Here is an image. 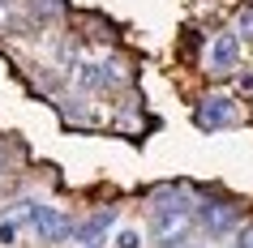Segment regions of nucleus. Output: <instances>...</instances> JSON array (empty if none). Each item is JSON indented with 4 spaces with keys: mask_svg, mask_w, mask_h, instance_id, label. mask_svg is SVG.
<instances>
[{
    "mask_svg": "<svg viewBox=\"0 0 253 248\" xmlns=\"http://www.w3.org/2000/svg\"><path fill=\"white\" fill-rule=\"evenodd\" d=\"M22 231H26V222L0 218V248H17V244H22Z\"/></svg>",
    "mask_w": 253,
    "mask_h": 248,
    "instance_id": "nucleus-10",
    "label": "nucleus"
},
{
    "mask_svg": "<svg viewBox=\"0 0 253 248\" xmlns=\"http://www.w3.org/2000/svg\"><path fill=\"white\" fill-rule=\"evenodd\" d=\"M35 235H39L43 244H65V240H73V222H69V214H60L56 206H47L43 201L39 206V214H35Z\"/></svg>",
    "mask_w": 253,
    "mask_h": 248,
    "instance_id": "nucleus-5",
    "label": "nucleus"
},
{
    "mask_svg": "<svg viewBox=\"0 0 253 248\" xmlns=\"http://www.w3.org/2000/svg\"><path fill=\"white\" fill-rule=\"evenodd\" d=\"M22 9H26L30 22H39V26H47V22H65V0H22Z\"/></svg>",
    "mask_w": 253,
    "mask_h": 248,
    "instance_id": "nucleus-7",
    "label": "nucleus"
},
{
    "mask_svg": "<svg viewBox=\"0 0 253 248\" xmlns=\"http://www.w3.org/2000/svg\"><path fill=\"white\" fill-rule=\"evenodd\" d=\"M236 218H240V210L227 197H206V201H198V214H193V222L206 235H232L236 231Z\"/></svg>",
    "mask_w": 253,
    "mask_h": 248,
    "instance_id": "nucleus-3",
    "label": "nucleus"
},
{
    "mask_svg": "<svg viewBox=\"0 0 253 248\" xmlns=\"http://www.w3.org/2000/svg\"><path fill=\"white\" fill-rule=\"evenodd\" d=\"M112 227H116V210H94L90 218L73 231V240H78L82 248H99V244L107 240V231H112Z\"/></svg>",
    "mask_w": 253,
    "mask_h": 248,
    "instance_id": "nucleus-6",
    "label": "nucleus"
},
{
    "mask_svg": "<svg viewBox=\"0 0 253 248\" xmlns=\"http://www.w3.org/2000/svg\"><path fill=\"white\" fill-rule=\"evenodd\" d=\"M116 248H142V231H137V227H120L116 231Z\"/></svg>",
    "mask_w": 253,
    "mask_h": 248,
    "instance_id": "nucleus-12",
    "label": "nucleus"
},
{
    "mask_svg": "<svg viewBox=\"0 0 253 248\" xmlns=\"http://www.w3.org/2000/svg\"><path fill=\"white\" fill-rule=\"evenodd\" d=\"M120 81H129V60L125 56H107L103 60V86H120Z\"/></svg>",
    "mask_w": 253,
    "mask_h": 248,
    "instance_id": "nucleus-9",
    "label": "nucleus"
},
{
    "mask_svg": "<svg viewBox=\"0 0 253 248\" xmlns=\"http://www.w3.org/2000/svg\"><path fill=\"white\" fill-rule=\"evenodd\" d=\"M236 35L253 43V4H249V9H240V17H236Z\"/></svg>",
    "mask_w": 253,
    "mask_h": 248,
    "instance_id": "nucleus-13",
    "label": "nucleus"
},
{
    "mask_svg": "<svg viewBox=\"0 0 253 248\" xmlns=\"http://www.w3.org/2000/svg\"><path fill=\"white\" fill-rule=\"evenodd\" d=\"M73 86H78V90H99V86H103V65L78 60V65H73Z\"/></svg>",
    "mask_w": 253,
    "mask_h": 248,
    "instance_id": "nucleus-8",
    "label": "nucleus"
},
{
    "mask_svg": "<svg viewBox=\"0 0 253 248\" xmlns=\"http://www.w3.org/2000/svg\"><path fill=\"white\" fill-rule=\"evenodd\" d=\"M236 65H240V35L219 30L206 47V69L211 73H236Z\"/></svg>",
    "mask_w": 253,
    "mask_h": 248,
    "instance_id": "nucleus-4",
    "label": "nucleus"
},
{
    "mask_svg": "<svg viewBox=\"0 0 253 248\" xmlns=\"http://www.w3.org/2000/svg\"><path fill=\"white\" fill-rule=\"evenodd\" d=\"M240 90H253V77H240Z\"/></svg>",
    "mask_w": 253,
    "mask_h": 248,
    "instance_id": "nucleus-17",
    "label": "nucleus"
},
{
    "mask_svg": "<svg viewBox=\"0 0 253 248\" xmlns=\"http://www.w3.org/2000/svg\"><path fill=\"white\" fill-rule=\"evenodd\" d=\"M236 120H240V107H236V99H227V94H206V99H198V107H193V124H198L202 133L232 129Z\"/></svg>",
    "mask_w": 253,
    "mask_h": 248,
    "instance_id": "nucleus-2",
    "label": "nucleus"
},
{
    "mask_svg": "<svg viewBox=\"0 0 253 248\" xmlns=\"http://www.w3.org/2000/svg\"><path fill=\"white\" fill-rule=\"evenodd\" d=\"M236 248H253V222H245L236 231Z\"/></svg>",
    "mask_w": 253,
    "mask_h": 248,
    "instance_id": "nucleus-15",
    "label": "nucleus"
},
{
    "mask_svg": "<svg viewBox=\"0 0 253 248\" xmlns=\"http://www.w3.org/2000/svg\"><path fill=\"white\" fill-rule=\"evenodd\" d=\"M159 248H198V240H189V231H185V235H172V240H163Z\"/></svg>",
    "mask_w": 253,
    "mask_h": 248,
    "instance_id": "nucleus-14",
    "label": "nucleus"
},
{
    "mask_svg": "<svg viewBox=\"0 0 253 248\" xmlns=\"http://www.w3.org/2000/svg\"><path fill=\"white\" fill-rule=\"evenodd\" d=\"M4 167H9V145L0 142V176H4Z\"/></svg>",
    "mask_w": 253,
    "mask_h": 248,
    "instance_id": "nucleus-16",
    "label": "nucleus"
},
{
    "mask_svg": "<svg viewBox=\"0 0 253 248\" xmlns=\"http://www.w3.org/2000/svg\"><path fill=\"white\" fill-rule=\"evenodd\" d=\"M193 214H198V201L185 193V188H168V193L155 197L150 206V240H172V235H185L193 227Z\"/></svg>",
    "mask_w": 253,
    "mask_h": 248,
    "instance_id": "nucleus-1",
    "label": "nucleus"
},
{
    "mask_svg": "<svg viewBox=\"0 0 253 248\" xmlns=\"http://www.w3.org/2000/svg\"><path fill=\"white\" fill-rule=\"evenodd\" d=\"M39 206H43V201H35V197H22V201H13V210H9V218H17V222H35Z\"/></svg>",
    "mask_w": 253,
    "mask_h": 248,
    "instance_id": "nucleus-11",
    "label": "nucleus"
}]
</instances>
